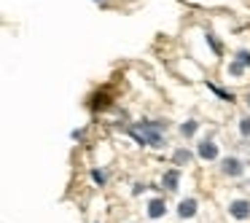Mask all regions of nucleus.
I'll return each mask as SVG.
<instances>
[{
    "label": "nucleus",
    "instance_id": "1",
    "mask_svg": "<svg viewBox=\"0 0 250 223\" xmlns=\"http://www.w3.org/2000/svg\"><path fill=\"white\" fill-rule=\"evenodd\" d=\"M129 135L137 142H148V145H162V124H140L132 126Z\"/></svg>",
    "mask_w": 250,
    "mask_h": 223
},
{
    "label": "nucleus",
    "instance_id": "2",
    "mask_svg": "<svg viewBox=\"0 0 250 223\" xmlns=\"http://www.w3.org/2000/svg\"><path fill=\"white\" fill-rule=\"evenodd\" d=\"M229 212H231L237 221H245V218H250V202H245V199H237L231 207H229Z\"/></svg>",
    "mask_w": 250,
    "mask_h": 223
},
{
    "label": "nucleus",
    "instance_id": "3",
    "mask_svg": "<svg viewBox=\"0 0 250 223\" xmlns=\"http://www.w3.org/2000/svg\"><path fill=\"white\" fill-rule=\"evenodd\" d=\"M199 156H202V159H215V156H218L215 142H202V145H199Z\"/></svg>",
    "mask_w": 250,
    "mask_h": 223
},
{
    "label": "nucleus",
    "instance_id": "4",
    "mask_svg": "<svg viewBox=\"0 0 250 223\" xmlns=\"http://www.w3.org/2000/svg\"><path fill=\"white\" fill-rule=\"evenodd\" d=\"M178 212H180V218H191V215L196 212V202H194V199H186L183 204H180Z\"/></svg>",
    "mask_w": 250,
    "mask_h": 223
},
{
    "label": "nucleus",
    "instance_id": "5",
    "mask_svg": "<svg viewBox=\"0 0 250 223\" xmlns=\"http://www.w3.org/2000/svg\"><path fill=\"white\" fill-rule=\"evenodd\" d=\"M223 169H226V175H239V172H242V164H239L237 159H226Z\"/></svg>",
    "mask_w": 250,
    "mask_h": 223
},
{
    "label": "nucleus",
    "instance_id": "6",
    "mask_svg": "<svg viewBox=\"0 0 250 223\" xmlns=\"http://www.w3.org/2000/svg\"><path fill=\"white\" fill-rule=\"evenodd\" d=\"M148 215H151V218L164 215V202H162V199H153V202H151V207H148Z\"/></svg>",
    "mask_w": 250,
    "mask_h": 223
},
{
    "label": "nucleus",
    "instance_id": "7",
    "mask_svg": "<svg viewBox=\"0 0 250 223\" xmlns=\"http://www.w3.org/2000/svg\"><path fill=\"white\" fill-rule=\"evenodd\" d=\"M164 185H167L169 191H172V188H178V172H175V169H172V172H167V175H164Z\"/></svg>",
    "mask_w": 250,
    "mask_h": 223
},
{
    "label": "nucleus",
    "instance_id": "8",
    "mask_svg": "<svg viewBox=\"0 0 250 223\" xmlns=\"http://www.w3.org/2000/svg\"><path fill=\"white\" fill-rule=\"evenodd\" d=\"M175 162H178V164L191 162V153H188V151H178V153H175Z\"/></svg>",
    "mask_w": 250,
    "mask_h": 223
},
{
    "label": "nucleus",
    "instance_id": "9",
    "mask_svg": "<svg viewBox=\"0 0 250 223\" xmlns=\"http://www.w3.org/2000/svg\"><path fill=\"white\" fill-rule=\"evenodd\" d=\"M196 132V124L194 121H188V124H183V135H194Z\"/></svg>",
    "mask_w": 250,
    "mask_h": 223
},
{
    "label": "nucleus",
    "instance_id": "10",
    "mask_svg": "<svg viewBox=\"0 0 250 223\" xmlns=\"http://www.w3.org/2000/svg\"><path fill=\"white\" fill-rule=\"evenodd\" d=\"M239 129H242V135H250V119H242V124H239Z\"/></svg>",
    "mask_w": 250,
    "mask_h": 223
},
{
    "label": "nucleus",
    "instance_id": "11",
    "mask_svg": "<svg viewBox=\"0 0 250 223\" xmlns=\"http://www.w3.org/2000/svg\"><path fill=\"white\" fill-rule=\"evenodd\" d=\"M239 65H250V54H248V51H239Z\"/></svg>",
    "mask_w": 250,
    "mask_h": 223
},
{
    "label": "nucleus",
    "instance_id": "12",
    "mask_svg": "<svg viewBox=\"0 0 250 223\" xmlns=\"http://www.w3.org/2000/svg\"><path fill=\"white\" fill-rule=\"evenodd\" d=\"M231 73H234V76H239V73H242V65H239V62H234V65H231Z\"/></svg>",
    "mask_w": 250,
    "mask_h": 223
},
{
    "label": "nucleus",
    "instance_id": "13",
    "mask_svg": "<svg viewBox=\"0 0 250 223\" xmlns=\"http://www.w3.org/2000/svg\"><path fill=\"white\" fill-rule=\"evenodd\" d=\"M94 175V180H97V183H105V175L103 172H92Z\"/></svg>",
    "mask_w": 250,
    "mask_h": 223
},
{
    "label": "nucleus",
    "instance_id": "14",
    "mask_svg": "<svg viewBox=\"0 0 250 223\" xmlns=\"http://www.w3.org/2000/svg\"><path fill=\"white\" fill-rule=\"evenodd\" d=\"M248 105H250V97H248Z\"/></svg>",
    "mask_w": 250,
    "mask_h": 223
}]
</instances>
